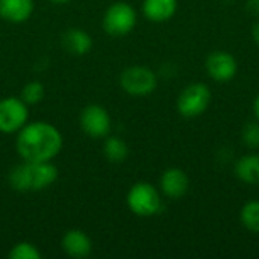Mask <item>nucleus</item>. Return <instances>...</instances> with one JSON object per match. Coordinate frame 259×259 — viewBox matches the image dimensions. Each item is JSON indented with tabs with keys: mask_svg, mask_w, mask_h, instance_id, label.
I'll return each instance as SVG.
<instances>
[{
	"mask_svg": "<svg viewBox=\"0 0 259 259\" xmlns=\"http://www.w3.org/2000/svg\"><path fill=\"white\" fill-rule=\"evenodd\" d=\"M61 149L62 135L47 121L24 124L17 137V152L23 161H52Z\"/></svg>",
	"mask_w": 259,
	"mask_h": 259,
	"instance_id": "nucleus-1",
	"label": "nucleus"
},
{
	"mask_svg": "<svg viewBox=\"0 0 259 259\" xmlns=\"http://www.w3.org/2000/svg\"><path fill=\"white\" fill-rule=\"evenodd\" d=\"M56 179L58 168L50 161H24L14 167L8 176L11 188L20 193L46 190Z\"/></svg>",
	"mask_w": 259,
	"mask_h": 259,
	"instance_id": "nucleus-2",
	"label": "nucleus"
},
{
	"mask_svg": "<svg viewBox=\"0 0 259 259\" xmlns=\"http://www.w3.org/2000/svg\"><path fill=\"white\" fill-rule=\"evenodd\" d=\"M127 208L138 217L156 215L162 208L159 191L149 182H137L126 196Z\"/></svg>",
	"mask_w": 259,
	"mask_h": 259,
	"instance_id": "nucleus-3",
	"label": "nucleus"
},
{
	"mask_svg": "<svg viewBox=\"0 0 259 259\" xmlns=\"http://www.w3.org/2000/svg\"><path fill=\"white\" fill-rule=\"evenodd\" d=\"M211 99L212 94L206 83L193 82L181 91L176 102V108L182 117L197 118L202 114H205V111L209 108Z\"/></svg>",
	"mask_w": 259,
	"mask_h": 259,
	"instance_id": "nucleus-4",
	"label": "nucleus"
},
{
	"mask_svg": "<svg viewBox=\"0 0 259 259\" xmlns=\"http://www.w3.org/2000/svg\"><path fill=\"white\" fill-rule=\"evenodd\" d=\"M120 85L124 93L143 97L152 94L158 87V77L153 70L144 65H132L127 67L120 74Z\"/></svg>",
	"mask_w": 259,
	"mask_h": 259,
	"instance_id": "nucleus-5",
	"label": "nucleus"
},
{
	"mask_svg": "<svg viewBox=\"0 0 259 259\" xmlns=\"http://www.w3.org/2000/svg\"><path fill=\"white\" fill-rule=\"evenodd\" d=\"M137 24V12L126 2L112 3L103 15V29L112 36H124L134 30Z\"/></svg>",
	"mask_w": 259,
	"mask_h": 259,
	"instance_id": "nucleus-6",
	"label": "nucleus"
},
{
	"mask_svg": "<svg viewBox=\"0 0 259 259\" xmlns=\"http://www.w3.org/2000/svg\"><path fill=\"white\" fill-rule=\"evenodd\" d=\"M29 117V108L21 97H6L0 100V132L14 134L20 131Z\"/></svg>",
	"mask_w": 259,
	"mask_h": 259,
	"instance_id": "nucleus-7",
	"label": "nucleus"
},
{
	"mask_svg": "<svg viewBox=\"0 0 259 259\" xmlns=\"http://www.w3.org/2000/svg\"><path fill=\"white\" fill-rule=\"evenodd\" d=\"M205 70L208 76L220 83L231 82L238 73L237 58L226 50H214L206 56Z\"/></svg>",
	"mask_w": 259,
	"mask_h": 259,
	"instance_id": "nucleus-8",
	"label": "nucleus"
},
{
	"mask_svg": "<svg viewBox=\"0 0 259 259\" xmlns=\"http://www.w3.org/2000/svg\"><path fill=\"white\" fill-rule=\"evenodd\" d=\"M80 127L91 138H103L111 131V117L103 106L88 105L80 112Z\"/></svg>",
	"mask_w": 259,
	"mask_h": 259,
	"instance_id": "nucleus-9",
	"label": "nucleus"
},
{
	"mask_svg": "<svg viewBox=\"0 0 259 259\" xmlns=\"http://www.w3.org/2000/svg\"><path fill=\"white\" fill-rule=\"evenodd\" d=\"M159 188L168 199H181L188 193L190 179L188 175L178 167L167 168L159 179Z\"/></svg>",
	"mask_w": 259,
	"mask_h": 259,
	"instance_id": "nucleus-10",
	"label": "nucleus"
},
{
	"mask_svg": "<svg viewBox=\"0 0 259 259\" xmlns=\"http://www.w3.org/2000/svg\"><path fill=\"white\" fill-rule=\"evenodd\" d=\"M62 250L74 259H83L90 256L93 250L91 238L80 229H71L62 237Z\"/></svg>",
	"mask_w": 259,
	"mask_h": 259,
	"instance_id": "nucleus-11",
	"label": "nucleus"
},
{
	"mask_svg": "<svg viewBox=\"0 0 259 259\" xmlns=\"http://www.w3.org/2000/svg\"><path fill=\"white\" fill-rule=\"evenodd\" d=\"M33 12V0H0V18L9 23H23Z\"/></svg>",
	"mask_w": 259,
	"mask_h": 259,
	"instance_id": "nucleus-12",
	"label": "nucleus"
},
{
	"mask_svg": "<svg viewBox=\"0 0 259 259\" xmlns=\"http://www.w3.org/2000/svg\"><path fill=\"white\" fill-rule=\"evenodd\" d=\"M178 11V0H144L143 14L153 23H164L175 17Z\"/></svg>",
	"mask_w": 259,
	"mask_h": 259,
	"instance_id": "nucleus-13",
	"label": "nucleus"
},
{
	"mask_svg": "<svg viewBox=\"0 0 259 259\" xmlns=\"http://www.w3.org/2000/svg\"><path fill=\"white\" fill-rule=\"evenodd\" d=\"M237 179L247 185H259V153H247L237 159L234 165Z\"/></svg>",
	"mask_w": 259,
	"mask_h": 259,
	"instance_id": "nucleus-14",
	"label": "nucleus"
},
{
	"mask_svg": "<svg viewBox=\"0 0 259 259\" xmlns=\"http://www.w3.org/2000/svg\"><path fill=\"white\" fill-rule=\"evenodd\" d=\"M64 49L76 56H83L93 49V38L82 29H68L62 35Z\"/></svg>",
	"mask_w": 259,
	"mask_h": 259,
	"instance_id": "nucleus-15",
	"label": "nucleus"
},
{
	"mask_svg": "<svg viewBox=\"0 0 259 259\" xmlns=\"http://www.w3.org/2000/svg\"><path fill=\"white\" fill-rule=\"evenodd\" d=\"M103 155L112 164H121L129 155L127 144L118 137H109L103 144Z\"/></svg>",
	"mask_w": 259,
	"mask_h": 259,
	"instance_id": "nucleus-16",
	"label": "nucleus"
},
{
	"mask_svg": "<svg viewBox=\"0 0 259 259\" xmlns=\"http://www.w3.org/2000/svg\"><path fill=\"white\" fill-rule=\"evenodd\" d=\"M241 225L252 234H259V200H249L240 211Z\"/></svg>",
	"mask_w": 259,
	"mask_h": 259,
	"instance_id": "nucleus-17",
	"label": "nucleus"
},
{
	"mask_svg": "<svg viewBox=\"0 0 259 259\" xmlns=\"http://www.w3.org/2000/svg\"><path fill=\"white\" fill-rule=\"evenodd\" d=\"M41 256L39 249L27 241L17 243L8 253V258L11 259H41Z\"/></svg>",
	"mask_w": 259,
	"mask_h": 259,
	"instance_id": "nucleus-18",
	"label": "nucleus"
},
{
	"mask_svg": "<svg viewBox=\"0 0 259 259\" xmlns=\"http://www.w3.org/2000/svg\"><path fill=\"white\" fill-rule=\"evenodd\" d=\"M44 94H46V90H44L42 83L33 80V82H29V83H26V85L23 87L21 96H20V97H21V100L29 106V105H36V103H39V102L44 99Z\"/></svg>",
	"mask_w": 259,
	"mask_h": 259,
	"instance_id": "nucleus-19",
	"label": "nucleus"
},
{
	"mask_svg": "<svg viewBox=\"0 0 259 259\" xmlns=\"http://www.w3.org/2000/svg\"><path fill=\"white\" fill-rule=\"evenodd\" d=\"M241 141L247 149H258L259 147V121H249L243 126L241 131Z\"/></svg>",
	"mask_w": 259,
	"mask_h": 259,
	"instance_id": "nucleus-20",
	"label": "nucleus"
},
{
	"mask_svg": "<svg viewBox=\"0 0 259 259\" xmlns=\"http://www.w3.org/2000/svg\"><path fill=\"white\" fill-rule=\"evenodd\" d=\"M246 8L250 14L259 15V0H246Z\"/></svg>",
	"mask_w": 259,
	"mask_h": 259,
	"instance_id": "nucleus-21",
	"label": "nucleus"
},
{
	"mask_svg": "<svg viewBox=\"0 0 259 259\" xmlns=\"http://www.w3.org/2000/svg\"><path fill=\"white\" fill-rule=\"evenodd\" d=\"M252 38H253L255 44L259 46V18L255 21V24L252 26Z\"/></svg>",
	"mask_w": 259,
	"mask_h": 259,
	"instance_id": "nucleus-22",
	"label": "nucleus"
},
{
	"mask_svg": "<svg viewBox=\"0 0 259 259\" xmlns=\"http://www.w3.org/2000/svg\"><path fill=\"white\" fill-rule=\"evenodd\" d=\"M253 114H255V118L259 121V94L255 97V100H253Z\"/></svg>",
	"mask_w": 259,
	"mask_h": 259,
	"instance_id": "nucleus-23",
	"label": "nucleus"
},
{
	"mask_svg": "<svg viewBox=\"0 0 259 259\" xmlns=\"http://www.w3.org/2000/svg\"><path fill=\"white\" fill-rule=\"evenodd\" d=\"M50 2H53V3H67V2H70V0H50Z\"/></svg>",
	"mask_w": 259,
	"mask_h": 259,
	"instance_id": "nucleus-24",
	"label": "nucleus"
}]
</instances>
